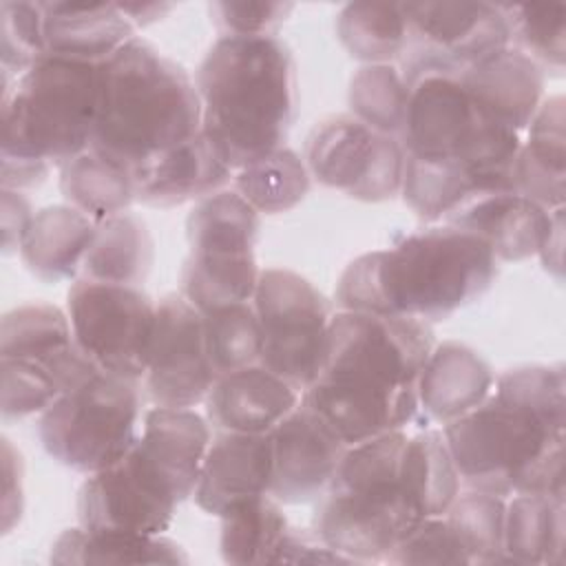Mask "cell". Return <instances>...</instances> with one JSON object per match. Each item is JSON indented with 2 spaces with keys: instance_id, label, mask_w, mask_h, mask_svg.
I'll list each match as a JSON object with an SVG mask.
<instances>
[{
  "instance_id": "40",
  "label": "cell",
  "mask_w": 566,
  "mask_h": 566,
  "mask_svg": "<svg viewBox=\"0 0 566 566\" xmlns=\"http://www.w3.org/2000/svg\"><path fill=\"white\" fill-rule=\"evenodd\" d=\"M513 49L528 55L542 71L564 69L566 4H504Z\"/></svg>"
},
{
  "instance_id": "47",
  "label": "cell",
  "mask_w": 566,
  "mask_h": 566,
  "mask_svg": "<svg viewBox=\"0 0 566 566\" xmlns=\"http://www.w3.org/2000/svg\"><path fill=\"white\" fill-rule=\"evenodd\" d=\"M537 254L542 259V265L551 274L562 279V272H564V265H562V254H564V208H555L553 210L548 230H546V234L542 239V245H539Z\"/></svg>"
},
{
  "instance_id": "25",
  "label": "cell",
  "mask_w": 566,
  "mask_h": 566,
  "mask_svg": "<svg viewBox=\"0 0 566 566\" xmlns=\"http://www.w3.org/2000/svg\"><path fill=\"white\" fill-rule=\"evenodd\" d=\"M46 55L102 64L135 35L119 4L42 2Z\"/></svg>"
},
{
  "instance_id": "44",
  "label": "cell",
  "mask_w": 566,
  "mask_h": 566,
  "mask_svg": "<svg viewBox=\"0 0 566 566\" xmlns=\"http://www.w3.org/2000/svg\"><path fill=\"white\" fill-rule=\"evenodd\" d=\"M352 564L347 557L340 553L332 551L314 528H294L290 526L276 564Z\"/></svg>"
},
{
  "instance_id": "4",
  "label": "cell",
  "mask_w": 566,
  "mask_h": 566,
  "mask_svg": "<svg viewBox=\"0 0 566 566\" xmlns=\"http://www.w3.org/2000/svg\"><path fill=\"white\" fill-rule=\"evenodd\" d=\"M195 86L201 130L232 170L285 146L298 113V73L276 35H221L203 55Z\"/></svg>"
},
{
  "instance_id": "3",
  "label": "cell",
  "mask_w": 566,
  "mask_h": 566,
  "mask_svg": "<svg viewBox=\"0 0 566 566\" xmlns=\"http://www.w3.org/2000/svg\"><path fill=\"white\" fill-rule=\"evenodd\" d=\"M497 276L491 248L462 228H420L396 245L354 259L336 283L345 312L440 323L484 296Z\"/></svg>"
},
{
  "instance_id": "1",
  "label": "cell",
  "mask_w": 566,
  "mask_h": 566,
  "mask_svg": "<svg viewBox=\"0 0 566 566\" xmlns=\"http://www.w3.org/2000/svg\"><path fill=\"white\" fill-rule=\"evenodd\" d=\"M564 367L524 365L495 376L491 394L442 433L467 491L564 497Z\"/></svg>"
},
{
  "instance_id": "30",
  "label": "cell",
  "mask_w": 566,
  "mask_h": 566,
  "mask_svg": "<svg viewBox=\"0 0 566 566\" xmlns=\"http://www.w3.org/2000/svg\"><path fill=\"white\" fill-rule=\"evenodd\" d=\"M153 263L155 241L150 230L142 217L126 210L97 223L80 276L102 283L142 287L153 270Z\"/></svg>"
},
{
  "instance_id": "21",
  "label": "cell",
  "mask_w": 566,
  "mask_h": 566,
  "mask_svg": "<svg viewBox=\"0 0 566 566\" xmlns=\"http://www.w3.org/2000/svg\"><path fill=\"white\" fill-rule=\"evenodd\" d=\"M217 146L201 130L190 142L164 153L133 172L135 201L153 208H172L188 201H201L232 179Z\"/></svg>"
},
{
  "instance_id": "46",
  "label": "cell",
  "mask_w": 566,
  "mask_h": 566,
  "mask_svg": "<svg viewBox=\"0 0 566 566\" xmlns=\"http://www.w3.org/2000/svg\"><path fill=\"white\" fill-rule=\"evenodd\" d=\"M33 208L20 190L2 188V250L4 254L20 252L27 228L33 219Z\"/></svg>"
},
{
  "instance_id": "2",
  "label": "cell",
  "mask_w": 566,
  "mask_h": 566,
  "mask_svg": "<svg viewBox=\"0 0 566 566\" xmlns=\"http://www.w3.org/2000/svg\"><path fill=\"white\" fill-rule=\"evenodd\" d=\"M433 345L427 321L338 310L318 374L301 400L347 447L400 431L420 409L418 378Z\"/></svg>"
},
{
  "instance_id": "34",
  "label": "cell",
  "mask_w": 566,
  "mask_h": 566,
  "mask_svg": "<svg viewBox=\"0 0 566 566\" xmlns=\"http://www.w3.org/2000/svg\"><path fill=\"white\" fill-rule=\"evenodd\" d=\"M219 548L228 564H276L290 522L270 493L245 500L221 517Z\"/></svg>"
},
{
  "instance_id": "20",
  "label": "cell",
  "mask_w": 566,
  "mask_h": 566,
  "mask_svg": "<svg viewBox=\"0 0 566 566\" xmlns=\"http://www.w3.org/2000/svg\"><path fill=\"white\" fill-rule=\"evenodd\" d=\"M301 402V391L261 363L214 380L206 416L214 431L270 433Z\"/></svg>"
},
{
  "instance_id": "31",
  "label": "cell",
  "mask_w": 566,
  "mask_h": 566,
  "mask_svg": "<svg viewBox=\"0 0 566 566\" xmlns=\"http://www.w3.org/2000/svg\"><path fill=\"white\" fill-rule=\"evenodd\" d=\"M400 484L422 520L447 513L462 484L442 429H424L407 438L400 460Z\"/></svg>"
},
{
  "instance_id": "48",
  "label": "cell",
  "mask_w": 566,
  "mask_h": 566,
  "mask_svg": "<svg viewBox=\"0 0 566 566\" xmlns=\"http://www.w3.org/2000/svg\"><path fill=\"white\" fill-rule=\"evenodd\" d=\"M119 7L135 29L159 20L166 11H170V4H119Z\"/></svg>"
},
{
  "instance_id": "35",
  "label": "cell",
  "mask_w": 566,
  "mask_h": 566,
  "mask_svg": "<svg viewBox=\"0 0 566 566\" xmlns=\"http://www.w3.org/2000/svg\"><path fill=\"white\" fill-rule=\"evenodd\" d=\"M336 35L345 51L365 64H391L407 40L402 4L349 2L336 18Z\"/></svg>"
},
{
  "instance_id": "5",
  "label": "cell",
  "mask_w": 566,
  "mask_h": 566,
  "mask_svg": "<svg viewBox=\"0 0 566 566\" xmlns=\"http://www.w3.org/2000/svg\"><path fill=\"white\" fill-rule=\"evenodd\" d=\"M201 133L195 80L144 38L99 64V104L91 150L130 175Z\"/></svg>"
},
{
  "instance_id": "45",
  "label": "cell",
  "mask_w": 566,
  "mask_h": 566,
  "mask_svg": "<svg viewBox=\"0 0 566 566\" xmlns=\"http://www.w3.org/2000/svg\"><path fill=\"white\" fill-rule=\"evenodd\" d=\"M2 473H4V497H2V533H9L22 517L24 491H22V458L13 449L9 438H2Z\"/></svg>"
},
{
  "instance_id": "27",
  "label": "cell",
  "mask_w": 566,
  "mask_h": 566,
  "mask_svg": "<svg viewBox=\"0 0 566 566\" xmlns=\"http://www.w3.org/2000/svg\"><path fill=\"white\" fill-rule=\"evenodd\" d=\"M97 223L69 203L38 210L20 245L24 268L44 283L75 281L93 243Z\"/></svg>"
},
{
  "instance_id": "11",
  "label": "cell",
  "mask_w": 566,
  "mask_h": 566,
  "mask_svg": "<svg viewBox=\"0 0 566 566\" xmlns=\"http://www.w3.org/2000/svg\"><path fill=\"white\" fill-rule=\"evenodd\" d=\"M259 212L234 190H219L192 206L186 219L188 256L181 296L199 312L254 298Z\"/></svg>"
},
{
  "instance_id": "42",
  "label": "cell",
  "mask_w": 566,
  "mask_h": 566,
  "mask_svg": "<svg viewBox=\"0 0 566 566\" xmlns=\"http://www.w3.org/2000/svg\"><path fill=\"white\" fill-rule=\"evenodd\" d=\"M387 564H469L453 528L440 517L422 520L385 559Z\"/></svg>"
},
{
  "instance_id": "38",
  "label": "cell",
  "mask_w": 566,
  "mask_h": 566,
  "mask_svg": "<svg viewBox=\"0 0 566 566\" xmlns=\"http://www.w3.org/2000/svg\"><path fill=\"white\" fill-rule=\"evenodd\" d=\"M504 513L500 495L467 491L458 493L444 520L460 539L469 564H504Z\"/></svg>"
},
{
  "instance_id": "33",
  "label": "cell",
  "mask_w": 566,
  "mask_h": 566,
  "mask_svg": "<svg viewBox=\"0 0 566 566\" xmlns=\"http://www.w3.org/2000/svg\"><path fill=\"white\" fill-rule=\"evenodd\" d=\"M57 170L60 192L66 203L95 223L122 214L135 203L133 175L91 148L62 164Z\"/></svg>"
},
{
  "instance_id": "7",
  "label": "cell",
  "mask_w": 566,
  "mask_h": 566,
  "mask_svg": "<svg viewBox=\"0 0 566 566\" xmlns=\"http://www.w3.org/2000/svg\"><path fill=\"white\" fill-rule=\"evenodd\" d=\"M405 429L352 444L325 493L314 531L352 564L385 562L422 522L400 484Z\"/></svg>"
},
{
  "instance_id": "43",
  "label": "cell",
  "mask_w": 566,
  "mask_h": 566,
  "mask_svg": "<svg viewBox=\"0 0 566 566\" xmlns=\"http://www.w3.org/2000/svg\"><path fill=\"white\" fill-rule=\"evenodd\" d=\"M292 2H212L210 18L221 29V35H276L285 22Z\"/></svg>"
},
{
  "instance_id": "32",
  "label": "cell",
  "mask_w": 566,
  "mask_h": 566,
  "mask_svg": "<svg viewBox=\"0 0 566 566\" xmlns=\"http://www.w3.org/2000/svg\"><path fill=\"white\" fill-rule=\"evenodd\" d=\"M53 564H188L186 551L164 535L62 531L51 546Z\"/></svg>"
},
{
  "instance_id": "19",
  "label": "cell",
  "mask_w": 566,
  "mask_h": 566,
  "mask_svg": "<svg viewBox=\"0 0 566 566\" xmlns=\"http://www.w3.org/2000/svg\"><path fill=\"white\" fill-rule=\"evenodd\" d=\"M270 482V433L214 431L192 497L203 513L221 517L245 500L268 495Z\"/></svg>"
},
{
  "instance_id": "9",
  "label": "cell",
  "mask_w": 566,
  "mask_h": 566,
  "mask_svg": "<svg viewBox=\"0 0 566 566\" xmlns=\"http://www.w3.org/2000/svg\"><path fill=\"white\" fill-rule=\"evenodd\" d=\"M142 389V380L93 369L40 413L44 451L86 475L115 464L139 436Z\"/></svg>"
},
{
  "instance_id": "15",
  "label": "cell",
  "mask_w": 566,
  "mask_h": 566,
  "mask_svg": "<svg viewBox=\"0 0 566 566\" xmlns=\"http://www.w3.org/2000/svg\"><path fill=\"white\" fill-rule=\"evenodd\" d=\"M407 153L398 137L385 135L352 113L321 119L305 139V166L323 186L352 199L378 203L402 186Z\"/></svg>"
},
{
  "instance_id": "36",
  "label": "cell",
  "mask_w": 566,
  "mask_h": 566,
  "mask_svg": "<svg viewBox=\"0 0 566 566\" xmlns=\"http://www.w3.org/2000/svg\"><path fill=\"white\" fill-rule=\"evenodd\" d=\"M310 170L287 146L237 170L234 192H239L259 214H281L296 208L310 192Z\"/></svg>"
},
{
  "instance_id": "6",
  "label": "cell",
  "mask_w": 566,
  "mask_h": 566,
  "mask_svg": "<svg viewBox=\"0 0 566 566\" xmlns=\"http://www.w3.org/2000/svg\"><path fill=\"white\" fill-rule=\"evenodd\" d=\"M2 188L27 190L82 155L93 139L99 64L44 55L2 84Z\"/></svg>"
},
{
  "instance_id": "13",
  "label": "cell",
  "mask_w": 566,
  "mask_h": 566,
  "mask_svg": "<svg viewBox=\"0 0 566 566\" xmlns=\"http://www.w3.org/2000/svg\"><path fill=\"white\" fill-rule=\"evenodd\" d=\"M252 305L261 329L259 363L303 394L323 360L332 301L298 272L268 268L259 274Z\"/></svg>"
},
{
  "instance_id": "10",
  "label": "cell",
  "mask_w": 566,
  "mask_h": 566,
  "mask_svg": "<svg viewBox=\"0 0 566 566\" xmlns=\"http://www.w3.org/2000/svg\"><path fill=\"white\" fill-rule=\"evenodd\" d=\"M2 420L42 413L64 389L97 369L77 347L69 314L51 303L9 310L0 325Z\"/></svg>"
},
{
  "instance_id": "24",
  "label": "cell",
  "mask_w": 566,
  "mask_h": 566,
  "mask_svg": "<svg viewBox=\"0 0 566 566\" xmlns=\"http://www.w3.org/2000/svg\"><path fill=\"white\" fill-rule=\"evenodd\" d=\"M491 365L469 345L444 340L433 345L420 378L418 405L436 422L447 424L475 409L493 389Z\"/></svg>"
},
{
  "instance_id": "17",
  "label": "cell",
  "mask_w": 566,
  "mask_h": 566,
  "mask_svg": "<svg viewBox=\"0 0 566 566\" xmlns=\"http://www.w3.org/2000/svg\"><path fill=\"white\" fill-rule=\"evenodd\" d=\"M217 376L203 345V316L181 294L157 301L148 367L142 387L155 407L192 409L206 402Z\"/></svg>"
},
{
  "instance_id": "12",
  "label": "cell",
  "mask_w": 566,
  "mask_h": 566,
  "mask_svg": "<svg viewBox=\"0 0 566 566\" xmlns=\"http://www.w3.org/2000/svg\"><path fill=\"white\" fill-rule=\"evenodd\" d=\"M407 40L398 57L407 88L427 75H460L511 46L504 4L405 2Z\"/></svg>"
},
{
  "instance_id": "39",
  "label": "cell",
  "mask_w": 566,
  "mask_h": 566,
  "mask_svg": "<svg viewBox=\"0 0 566 566\" xmlns=\"http://www.w3.org/2000/svg\"><path fill=\"white\" fill-rule=\"evenodd\" d=\"M409 88L394 64H365L349 80V108L363 124L398 137L405 126Z\"/></svg>"
},
{
  "instance_id": "16",
  "label": "cell",
  "mask_w": 566,
  "mask_h": 566,
  "mask_svg": "<svg viewBox=\"0 0 566 566\" xmlns=\"http://www.w3.org/2000/svg\"><path fill=\"white\" fill-rule=\"evenodd\" d=\"M181 504L164 471L139 449L91 473L77 491V524L93 533L164 535Z\"/></svg>"
},
{
  "instance_id": "23",
  "label": "cell",
  "mask_w": 566,
  "mask_h": 566,
  "mask_svg": "<svg viewBox=\"0 0 566 566\" xmlns=\"http://www.w3.org/2000/svg\"><path fill=\"white\" fill-rule=\"evenodd\" d=\"M553 210H544L515 190L471 199L442 223L480 237L497 261H522L539 252Z\"/></svg>"
},
{
  "instance_id": "18",
  "label": "cell",
  "mask_w": 566,
  "mask_h": 566,
  "mask_svg": "<svg viewBox=\"0 0 566 566\" xmlns=\"http://www.w3.org/2000/svg\"><path fill=\"white\" fill-rule=\"evenodd\" d=\"M270 495L281 504L318 500L345 451L343 438L303 400L272 431Z\"/></svg>"
},
{
  "instance_id": "37",
  "label": "cell",
  "mask_w": 566,
  "mask_h": 566,
  "mask_svg": "<svg viewBox=\"0 0 566 566\" xmlns=\"http://www.w3.org/2000/svg\"><path fill=\"white\" fill-rule=\"evenodd\" d=\"M201 316L206 356L217 378L259 363L261 329L252 301L219 305Z\"/></svg>"
},
{
  "instance_id": "26",
  "label": "cell",
  "mask_w": 566,
  "mask_h": 566,
  "mask_svg": "<svg viewBox=\"0 0 566 566\" xmlns=\"http://www.w3.org/2000/svg\"><path fill=\"white\" fill-rule=\"evenodd\" d=\"M210 422L195 409L153 407L144 413L139 449L164 471L181 502L195 493L210 447Z\"/></svg>"
},
{
  "instance_id": "29",
  "label": "cell",
  "mask_w": 566,
  "mask_h": 566,
  "mask_svg": "<svg viewBox=\"0 0 566 566\" xmlns=\"http://www.w3.org/2000/svg\"><path fill=\"white\" fill-rule=\"evenodd\" d=\"M564 497L515 493L504 513V564L559 566L564 562Z\"/></svg>"
},
{
  "instance_id": "22",
  "label": "cell",
  "mask_w": 566,
  "mask_h": 566,
  "mask_svg": "<svg viewBox=\"0 0 566 566\" xmlns=\"http://www.w3.org/2000/svg\"><path fill=\"white\" fill-rule=\"evenodd\" d=\"M458 77L489 119L517 135L528 128L542 104L544 71L513 46L478 62Z\"/></svg>"
},
{
  "instance_id": "28",
  "label": "cell",
  "mask_w": 566,
  "mask_h": 566,
  "mask_svg": "<svg viewBox=\"0 0 566 566\" xmlns=\"http://www.w3.org/2000/svg\"><path fill=\"white\" fill-rule=\"evenodd\" d=\"M564 97L553 95L542 99L531 124L528 137L522 142L513 181L515 192L524 195L544 210L564 208L566 195V133H564Z\"/></svg>"
},
{
  "instance_id": "41",
  "label": "cell",
  "mask_w": 566,
  "mask_h": 566,
  "mask_svg": "<svg viewBox=\"0 0 566 566\" xmlns=\"http://www.w3.org/2000/svg\"><path fill=\"white\" fill-rule=\"evenodd\" d=\"M2 84L15 82L31 64L46 55L42 2L0 4Z\"/></svg>"
},
{
  "instance_id": "8",
  "label": "cell",
  "mask_w": 566,
  "mask_h": 566,
  "mask_svg": "<svg viewBox=\"0 0 566 566\" xmlns=\"http://www.w3.org/2000/svg\"><path fill=\"white\" fill-rule=\"evenodd\" d=\"M400 144L411 159L464 170L484 192L515 190L522 139L489 119L458 75H427L409 86Z\"/></svg>"
},
{
  "instance_id": "14",
  "label": "cell",
  "mask_w": 566,
  "mask_h": 566,
  "mask_svg": "<svg viewBox=\"0 0 566 566\" xmlns=\"http://www.w3.org/2000/svg\"><path fill=\"white\" fill-rule=\"evenodd\" d=\"M66 314L80 352L97 369L144 378L157 303L142 287L80 276L69 287Z\"/></svg>"
}]
</instances>
